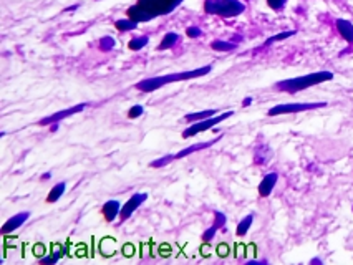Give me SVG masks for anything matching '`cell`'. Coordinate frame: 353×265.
<instances>
[{
	"label": "cell",
	"mask_w": 353,
	"mask_h": 265,
	"mask_svg": "<svg viewBox=\"0 0 353 265\" xmlns=\"http://www.w3.org/2000/svg\"><path fill=\"white\" fill-rule=\"evenodd\" d=\"M148 42H150V38H148V37H138V38H133L130 43H128V48H130V50H133V51H138V50H141L143 47H146V45H148Z\"/></svg>",
	"instance_id": "obj_21"
},
{
	"label": "cell",
	"mask_w": 353,
	"mask_h": 265,
	"mask_svg": "<svg viewBox=\"0 0 353 265\" xmlns=\"http://www.w3.org/2000/svg\"><path fill=\"white\" fill-rule=\"evenodd\" d=\"M335 25H336V30H338V33L342 35V38L347 40L348 43H353V23H350L348 20L338 18L335 22Z\"/></svg>",
	"instance_id": "obj_14"
},
{
	"label": "cell",
	"mask_w": 353,
	"mask_h": 265,
	"mask_svg": "<svg viewBox=\"0 0 353 265\" xmlns=\"http://www.w3.org/2000/svg\"><path fill=\"white\" fill-rule=\"evenodd\" d=\"M234 115V111H226V113H220V115H216V116H211V118L207 119H202V121H196V123H191L189 128H186V130L183 131V138L184 139H189L192 136H196L198 132H204L207 130H211V128H214L216 124L222 123L224 119L231 118V116Z\"/></svg>",
	"instance_id": "obj_6"
},
{
	"label": "cell",
	"mask_w": 353,
	"mask_h": 265,
	"mask_svg": "<svg viewBox=\"0 0 353 265\" xmlns=\"http://www.w3.org/2000/svg\"><path fill=\"white\" fill-rule=\"evenodd\" d=\"M65 189H67V184H65V182H58V184H55V186L50 189V192H48V196H47V202H48V204L57 202V200L63 196V192H65Z\"/></svg>",
	"instance_id": "obj_16"
},
{
	"label": "cell",
	"mask_w": 353,
	"mask_h": 265,
	"mask_svg": "<svg viewBox=\"0 0 353 265\" xmlns=\"http://www.w3.org/2000/svg\"><path fill=\"white\" fill-rule=\"evenodd\" d=\"M235 43H231V42H224V40H216V42L211 43V48L216 51H232L235 50Z\"/></svg>",
	"instance_id": "obj_19"
},
{
	"label": "cell",
	"mask_w": 353,
	"mask_h": 265,
	"mask_svg": "<svg viewBox=\"0 0 353 265\" xmlns=\"http://www.w3.org/2000/svg\"><path fill=\"white\" fill-rule=\"evenodd\" d=\"M143 113H144L143 104H134V106L130 108V111H128V118L136 119V118H139V116H143Z\"/></svg>",
	"instance_id": "obj_22"
},
{
	"label": "cell",
	"mask_w": 353,
	"mask_h": 265,
	"mask_svg": "<svg viewBox=\"0 0 353 265\" xmlns=\"http://www.w3.org/2000/svg\"><path fill=\"white\" fill-rule=\"evenodd\" d=\"M212 70L211 65L206 66H199L196 70H189V71H181V73H171V75H164V76H153V78H146L141 80L139 83H136V90L143 91V93H151V91H156L159 88L171 85V83H178V82H187V80H194V78H201V76L209 75Z\"/></svg>",
	"instance_id": "obj_2"
},
{
	"label": "cell",
	"mask_w": 353,
	"mask_h": 265,
	"mask_svg": "<svg viewBox=\"0 0 353 265\" xmlns=\"http://www.w3.org/2000/svg\"><path fill=\"white\" fill-rule=\"evenodd\" d=\"M115 27L118 32H130V30H134L136 27H138V22H134V20H131V18L118 20V22L115 23Z\"/></svg>",
	"instance_id": "obj_20"
},
{
	"label": "cell",
	"mask_w": 353,
	"mask_h": 265,
	"mask_svg": "<svg viewBox=\"0 0 353 265\" xmlns=\"http://www.w3.org/2000/svg\"><path fill=\"white\" fill-rule=\"evenodd\" d=\"M219 139L220 138H214V139H211V141H206V143L192 144V146L184 148V149H181L179 152H176V154L163 156V158H159V159H156V161L151 163V167H163V166H166V164H169L172 161H178V159H183V158H186V156H191V154H194V152H198V151L207 149V148L214 146V144L218 143Z\"/></svg>",
	"instance_id": "obj_5"
},
{
	"label": "cell",
	"mask_w": 353,
	"mask_h": 265,
	"mask_svg": "<svg viewBox=\"0 0 353 265\" xmlns=\"http://www.w3.org/2000/svg\"><path fill=\"white\" fill-rule=\"evenodd\" d=\"M86 106H88V103H80V104H75V106L65 108V110H60V111H57V113H53V115L47 116V118L40 119L38 124H40V126H50V124H53V123H60L62 119H67V118H70V116H73V115L80 113V111H83Z\"/></svg>",
	"instance_id": "obj_9"
},
{
	"label": "cell",
	"mask_w": 353,
	"mask_h": 265,
	"mask_svg": "<svg viewBox=\"0 0 353 265\" xmlns=\"http://www.w3.org/2000/svg\"><path fill=\"white\" fill-rule=\"evenodd\" d=\"M186 35L189 38H198L199 35H201V30H199V27H189V29H187V32H186Z\"/></svg>",
	"instance_id": "obj_26"
},
{
	"label": "cell",
	"mask_w": 353,
	"mask_h": 265,
	"mask_svg": "<svg viewBox=\"0 0 353 265\" xmlns=\"http://www.w3.org/2000/svg\"><path fill=\"white\" fill-rule=\"evenodd\" d=\"M178 40H179V35L169 32V33H166L163 37L161 43L158 45V50H168V48H172V47L176 45V43H178Z\"/></svg>",
	"instance_id": "obj_17"
},
{
	"label": "cell",
	"mask_w": 353,
	"mask_h": 265,
	"mask_svg": "<svg viewBox=\"0 0 353 265\" xmlns=\"http://www.w3.org/2000/svg\"><path fill=\"white\" fill-rule=\"evenodd\" d=\"M295 32H282V33H279V35H274V37H270L267 40L266 43H264V45H270V43H274V42H280V40H286V38H288V37H292V35H294Z\"/></svg>",
	"instance_id": "obj_23"
},
{
	"label": "cell",
	"mask_w": 353,
	"mask_h": 265,
	"mask_svg": "<svg viewBox=\"0 0 353 265\" xmlns=\"http://www.w3.org/2000/svg\"><path fill=\"white\" fill-rule=\"evenodd\" d=\"M226 222H227L226 215H224L222 212L216 211L214 212V222H212V226L209 229H206V231H204V234H202V240H204V242H211V240L216 237V232H218L219 229H222L224 226H226Z\"/></svg>",
	"instance_id": "obj_11"
},
{
	"label": "cell",
	"mask_w": 353,
	"mask_h": 265,
	"mask_svg": "<svg viewBox=\"0 0 353 265\" xmlns=\"http://www.w3.org/2000/svg\"><path fill=\"white\" fill-rule=\"evenodd\" d=\"M310 264H322V260H320V259H312Z\"/></svg>",
	"instance_id": "obj_30"
},
{
	"label": "cell",
	"mask_w": 353,
	"mask_h": 265,
	"mask_svg": "<svg viewBox=\"0 0 353 265\" xmlns=\"http://www.w3.org/2000/svg\"><path fill=\"white\" fill-rule=\"evenodd\" d=\"M266 2L272 10H280L284 5H286L287 0H266Z\"/></svg>",
	"instance_id": "obj_25"
},
{
	"label": "cell",
	"mask_w": 353,
	"mask_h": 265,
	"mask_svg": "<svg viewBox=\"0 0 353 265\" xmlns=\"http://www.w3.org/2000/svg\"><path fill=\"white\" fill-rule=\"evenodd\" d=\"M51 178V172H45V174L42 176V181H48Z\"/></svg>",
	"instance_id": "obj_28"
},
{
	"label": "cell",
	"mask_w": 353,
	"mask_h": 265,
	"mask_svg": "<svg viewBox=\"0 0 353 265\" xmlns=\"http://www.w3.org/2000/svg\"><path fill=\"white\" fill-rule=\"evenodd\" d=\"M115 47V40L111 38V37H105V38H101V42H100V50H103V51H110L111 48Z\"/></svg>",
	"instance_id": "obj_24"
},
{
	"label": "cell",
	"mask_w": 353,
	"mask_h": 265,
	"mask_svg": "<svg viewBox=\"0 0 353 265\" xmlns=\"http://www.w3.org/2000/svg\"><path fill=\"white\" fill-rule=\"evenodd\" d=\"M121 202H119L118 199H111V200H106L105 204H103L101 207V214L103 217H105L106 222H113V220L119 215V211H121Z\"/></svg>",
	"instance_id": "obj_12"
},
{
	"label": "cell",
	"mask_w": 353,
	"mask_h": 265,
	"mask_svg": "<svg viewBox=\"0 0 353 265\" xmlns=\"http://www.w3.org/2000/svg\"><path fill=\"white\" fill-rule=\"evenodd\" d=\"M277 181H279V174H277V172H269V174L264 176V179L260 181V184H259L260 198H269V196H270V192L274 191Z\"/></svg>",
	"instance_id": "obj_13"
},
{
	"label": "cell",
	"mask_w": 353,
	"mask_h": 265,
	"mask_svg": "<svg viewBox=\"0 0 353 265\" xmlns=\"http://www.w3.org/2000/svg\"><path fill=\"white\" fill-rule=\"evenodd\" d=\"M146 199H148L146 192H136V194L131 196V198L123 204L121 211H119V220L124 222V220L130 219L131 215H133V212H136L144 202H146Z\"/></svg>",
	"instance_id": "obj_8"
},
{
	"label": "cell",
	"mask_w": 353,
	"mask_h": 265,
	"mask_svg": "<svg viewBox=\"0 0 353 265\" xmlns=\"http://www.w3.org/2000/svg\"><path fill=\"white\" fill-rule=\"evenodd\" d=\"M252 103V98H246V99H244V101H242V106H249V104H251Z\"/></svg>",
	"instance_id": "obj_29"
},
{
	"label": "cell",
	"mask_w": 353,
	"mask_h": 265,
	"mask_svg": "<svg viewBox=\"0 0 353 265\" xmlns=\"http://www.w3.org/2000/svg\"><path fill=\"white\" fill-rule=\"evenodd\" d=\"M252 222H254V214L246 215V217L240 220L239 226H237V231H235V232H237V235H239V237L246 235L247 232H249V229H251V226H252Z\"/></svg>",
	"instance_id": "obj_18"
},
{
	"label": "cell",
	"mask_w": 353,
	"mask_h": 265,
	"mask_svg": "<svg viewBox=\"0 0 353 265\" xmlns=\"http://www.w3.org/2000/svg\"><path fill=\"white\" fill-rule=\"evenodd\" d=\"M218 115V110H204V111H196V113H189L184 116V121L187 123H196V121H202V119H207L211 116Z\"/></svg>",
	"instance_id": "obj_15"
},
{
	"label": "cell",
	"mask_w": 353,
	"mask_h": 265,
	"mask_svg": "<svg viewBox=\"0 0 353 265\" xmlns=\"http://www.w3.org/2000/svg\"><path fill=\"white\" fill-rule=\"evenodd\" d=\"M30 219V212L29 211H23V212H18V214H15L14 217H10L7 220L5 224L2 226V234L7 235V234H12V232H15L17 229H20L23 226V224L27 222V220Z\"/></svg>",
	"instance_id": "obj_10"
},
{
	"label": "cell",
	"mask_w": 353,
	"mask_h": 265,
	"mask_svg": "<svg viewBox=\"0 0 353 265\" xmlns=\"http://www.w3.org/2000/svg\"><path fill=\"white\" fill-rule=\"evenodd\" d=\"M334 80V73L332 71H315V73H308L303 76H295V78L282 80V82L275 83V88L286 93H299L307 88H312L315 85H322L325 82H332Z\"/></svg>",
	"instance_id": "obj_3"
},
{
	"label": "cell",
	"mask_w": 353,
	"mask_h": 265,
	"mask_svg": "<svg viewBox=\"0 0 353 265\" xmlns=\"http://www.w3.org/2000/svg\"><path fill=\"white\" fill-rule=\"evenodd\" d=\"M58 130V123H53V124H50V131L51 132H55V131H57Z\"/></svg>",
	"instance_id": "obj_27"
},
{
	"label": "cell",
	"mask_w": 353,
	"mask_h": 265,
	"mask_svg": "<svg viewBox=\"0 0 353 265\" xmlns=\"http://www.w3.org/2000/svg\"><path fill=\"white\" fill-rule=\"evenodd\" d=\"M246 10L240 0H206L204 2V12L209 15H219V17H237Z\"/></svg>",
	"instance_id": "obj_4"
},
{
	"label": "cell",
	"mask_w": 353,
	"mask_h": 265,
	"mask_svg": "<svg viewBox=\"0 0 353 265\" xmlns=\"http://www.w3.org/2000/svg\"><path fill=\"white\" fill-rule=\"evenodd\" d=\"M328 106L325 101L320 103H287V104H277L267 111L269 116H279V115H290V113H302V111L319 110V108Z\"/></svg>",
	"instance_id": "obj_7"
},
{
	"label": "cell",
	"mask_w": 353,
	"mask_h": 265,
	"mask_svg": "<svg viewBox=\"0 0 353 265\" xmlns=\"http://www.w3.org/2000/svg\"><path fill=\"white\" fill-rule=\"evenodd\" d=\"M183 0H138V3L126 10L128 18L134 20V22H150L156 17L161 15H168L176 7L181 3Z\"/></svg>",
	"instance_id": "obj_1"
}]
</instances>
